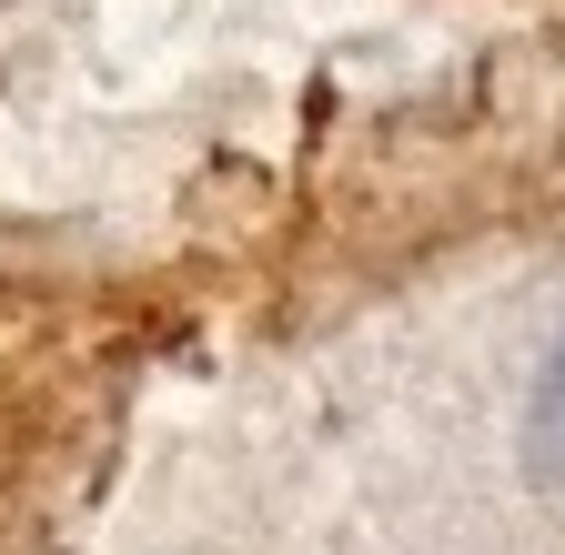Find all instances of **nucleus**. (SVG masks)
Wrapping results in <instances>:
<instances>
[{
	"label": "nucleus",
	"instance_id": "f257e3e1",
	"mask_svg": "<svg viewBox=\"0 0 565 555\" xmlns=\"http://www.w3.org/2000/svg\"><path fill=\"white\" fill-rule=\"evenodd\" d=\"M111 555H565V253L435 273L233 384Z\"/></svg>",
	"mask_w": 565,
	"mask_h": 555
}]
</instances>
